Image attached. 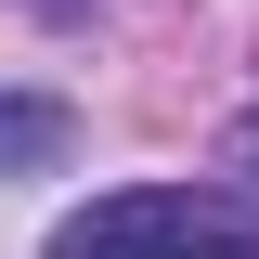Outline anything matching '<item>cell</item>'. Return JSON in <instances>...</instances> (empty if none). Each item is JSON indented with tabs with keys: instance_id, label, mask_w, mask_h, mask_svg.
Segmentation results:
<instances>
[{
	"instance_id": "cell-1",
	"label": "cell",
	"mask_w": 259,
	"mask_h": 259,
	"mask_svg": "<svg viewBox=\"0 0 259 259\" xmlns=\"http://www.w3.org/2000/svg\"><path fill=\"white\" fill-rule=\"evenodd\" d=\"M52 259H259L246 182H117L52 221Z\"/></svg>"
},
{
	"instance_id": "cell-2",
	"label": "cell",
	"mask_w": 259,
	"mask_h": 259,
	"mask_svg": "<svg viewBox=\"0 0 259 259\" xmlns=\"http://www.w3.org/2000/svg\"><path fill=\"white\" fill-rule=\"evenodd\" d=\"M65 156H78V104L65 91H0V182L65 168Z\"/></svg>"
},
{
	"instance_id": "cell-3",
	"label": "cell",
	"mask_w": 259,
	"mask_h": 259,
	"mask_svg": "<svg viewBox=\"0 0 259 259\" xmlns=\"http://www.w3.org/2000/svg\"><path fill=\"white\" fill-rule=\"evenodd\" d=\"M39 13H52V26H78V13H91V0H39Z\"/></svg>"
}]
</instances>
